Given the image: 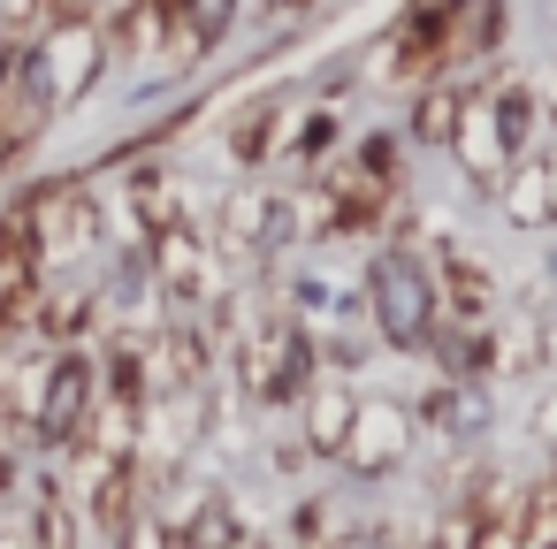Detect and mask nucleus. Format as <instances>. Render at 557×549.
Segmentation results:
<instances>
[{
	"label": "nucleus",
	"instance_id": "nucleus-1",
	"mask_svg": "<svg viewBox=\"0 0 557 549\" xmlns=\"http://www.w3.org/2000/svg\"><path fill=\"white\" fill-rule=\"evenodd\" d=\"M374 298H382L374 313H382V328H389L397 344H420V336H428V305H435V298H428V275H420L405 252H389V260L374 267Z\"/></svg>",
	"mask_w": 557,
	"mask_h": 549
}]
</instances>
